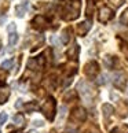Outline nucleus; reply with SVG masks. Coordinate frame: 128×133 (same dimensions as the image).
<instances>
[{
  "label": "nucleus",
  "instance_id": "nucleus-1",
  "mask_svg": "<svg viewBox=\"0 0 128 133\" xmlns=\"http://www.w3.org/2000/svg\"><path fill=\"white\" fill-rule=\"evenodd\" d=\"M55 107H57V104H55L54 97H47V100L41 106V112L46 115L47 119H50V121L54 119V117H55Z\"/></svg>",
  "mask_w": 128,
  "mask_h": 133
},
{
  "label": "nucleus",
  "instance_id": "nucleus-2",
  "mask_svg": "<svg viewBox=\"0 0 128 133\" xmlns=\"http://www.w3.org/2000/svg\"><path fill=\"white\" fill-rule=\"evenodd\" d=\"M84 73H86L87 77L94 78L98 73H99V66H98V63L96 62H88L84 66Z\"/></svg>",
  "mask_w": 128,
  "mask_h": 133
},
{
  "label": "nucleus",
  "instance_id": "nucleus-3",
  "mask_svg": "<svg viewBox=\"0 0 128 133\" xmlns=\"http://www.w3.org/2000/svg\"><path fill=\"white\" fill-rule=\"evenodd\" d=\"M77 89L81 92L83 97H86V99H91V97H92V89H91V87L88 85L87 82L80 81V82H78V85H77Z\"/></svg>",
  "mask_w": 128,
  "mask_h": 133
},
{
  "label": "nucleus",
  "instance_id": "nucleus-4",
  "mask_svg": "<svg viewBox=\"0 0 128 133\" xmlns=\"http://www.w3.org/2000/svg\"><path fill=\"white\" fill-rule=\"evenodd\" d=\"M86 110L83 107H77V108H75V110H73V112H72V121L73 122H78V124H80V122H83L86 119Z\"/></svg>",
  "mask_w": 128,
  "mask_h": 133
},
{
  "label": "nucleus",
  "instance_id": "nucleus-5",
  "mask_svg": "<svg viewBox=\"0 0 128 133\" xmlns=\"http://www.w3.org/2000/svg\"><path fill=\"white\" fill-rule=\"evenodd\" d=\"M125 82H127V76L124 73H117L114 76V85L119 88V89H124L125 88Z\"/></svg>",
  "mask_w": 128,
  "mask_h": 133
},
{
  "label": "nucleus",
  "instance_id": "nucleus-6",
  "mask_svg": "<svg viewBox=\"0 0 128 133\" xmlns=\"http://www.w3.org/2000/svg\"><path fill=\"white\" fill-rule=\"evenodd\" d=\"M113 18V11L107 7H102L99 11V21L101 22H107Z\"/></svg>",
  "mask_w": 128,
  "mask_h": 133
},
{
  "label": "nucleus",
  "instance_id": "nucleus-7",
  "mask_svg": "<svg viewBox=\"0 0 128 133\" xmlns=\"http://www.w3.org/2000/svg\"><path fill=\"white\" fill-rule=\"evenodd\" d=\"M32 25H33V28H36V29H41V28H44L47 25V19L44 17H36L32 21Z\"/></svg>",
  "mask_w": 128,
  "mask_h": 133
},
{
  "label": "nucleus",
  "instance_id": "nucleus-8",
  "mask_svg": "<svg viewBox=\"0 0 128 133\" xmlns=\"http://www.w3.org/2000/svg\"><path fill=\"white\" fill-rule=\"evenodd\" d=\"M90 29H91V22L90 21L81 22L80 25H78V33H80V34H86Z\"/></svg>",
  "mask_w": 128,
  "mask_h": 133
},
{
  "label": "nucleus",
  "instance_id": "nucleus-9",
  "mask_svg": "<svg viewBox=\"0 0 128 133\" xmlns=\"http://www.w3.org/2000/svg\"><path fill=\"white\" fill-rule=\"evenodd\" d=\"M94 11H95V3H94V0H87V8H86L87 17H91Z\"/></svg>",
  "mask_w": 128,
  "mask_h": 133
},
{
  "label": "nucleus",
  "instance_id": "nucleus-10",
  "mask_svg": "<svg viewBox=\"0 0 128 133\" xmlns=\"http://www.w3.org/2000/svg\"><path fill=\"white\" fill-rule=\"evenodd\" d=\"M25 11H26V4H19L15 7V15L18 18H22L25 15Z\"/></svg>",
  "mask_w": 128,
  "mask_h": 133
},
{
  "label": "nucleus",
  "instance_id": "nucleus-11",
  "mask_svg": "<svg viewBox=\"0 0 128 133\" xmlns=\"http://www.w3.org/2000/svg\"><path fill=\"white\" fill-rule=\"evenodd\" d=\"M13 121H14V124H15L17 126H23V125H25V118H23V115H22V114H17V115H14Z\"/></svg>",
  "mask_w": 128,
  "mask_h": 133
},
{
  "label": "nucleus",
  "instance_id": "nucleus-12",
  "mask_svg": "<svg viewBox=\"0 0 128 133\" xmlns=\"http://www.w3.org/2000/svg\"><path fill=\"white\" fill-rule=\"evenodd\" d=\"M102 111H103V115H105V118H109V117L113 114V106H110V104H103V106H102Z\"/></svg>",
  "mask_w": 128,
  "mask_h": 133
},
{
  "label": "nucleus",
  "instance_id": "nucleus-13",
  "mask_svg": "<svg viewBox=\"0 0 128 133\" xmlns=\"http://www.w3.org/2000/svg\"><path fill=\"white\" fill-rule=\"evenodd\" d=\"M10 96V91L8 89H0V104H4L7 102Z\"/></svg>",
  "mask_w": 128,
  "mask_h": 133
},
{
  "label": "nucleus",
  "instance_id": "nucleus-14",
  "mask_svg": "<svg viewBox=\"0 0 128 133\" xmlns=\"http://www.w3.org/2000/svg\"><path fill=\"white\" fill-rule=\"evenodd\" d=\"M69 33H70V29H65V30L62 32V36H61V41L63 43V44H66L68 41H69Z\"/></svg>",
  "mask_w": 128,
  "mask_h": 133
},
{
  "label": "nucleus",
  "instance_id": "nucleus-15",
  "mask_svg": "<svg viewBox=\"0 0 128 133\" xmlns=\"http://www.w3.org/2000/svg\"><path fill=\"white\" fill-rule=\"evenodd\" d=\"M18 41V34L17 33H10V36H8V44L10 45H14Z\"/></svg>",
  "mask_w": 128,
  "mask_h": 133
},
{
  "label": "nucleus",
  "instance_id": "nucleus-16",
  "mask_svg": "<svg viewBox=\"0 0 128 133\" xmlns=\"http://www.w3.org/2000/svg\"><path fill=\"white\" fill-rule=\"evenodd\" d=\"M13 65H14V59H7V61H4V62L2 63V67L6 70V69H11Z\"/></svg>",
  "mask_w": 128,
  "mask_h": 133
},
{
  "label": "nucleus",
  "instance_id": "nucleus-17",
  "mask_svg": "<svg viewBox=\"0 0 128 133\" xmlns=\"http://www.w3.org/2000/svg\"><path fill=\"white\" fill-rule=\"evenodd\" d=\"M113 62H114V58L113 56H106L105 58V65L109 69H113Z\"/></svg>",
  "mask_w": 128,
  "mask_h": 133
},
{
  "label": "nucleus",
  "instance_id": "nucleus-18",
  "mask_svg": "<svg viewBox=\"0 0 128 133\" xmlns=\"http://www.w3.org/2000/svg\"><path fill=\"white\" fill-rule=\"evenodd\" d=\"M77 54H78V47L76 45L75 47V50H73V48H72V50H69V52H68V55H69V58H77Z\"/></svg>",
  "mask_w": 128,
  "mask_h": 133
},
{
  "label": "nucleus",
  "instance_id": "nucleus-19",
  "mask_svg": "<svg viewBox=\"0 0 128 133\" xmlns=\"http://www.w3.org/2000/svg\"><path fill=\"white\" fill-rule=\"evenodd\" d=\"M6 78H7V73L4 71V69H2L0 70V85H3L6 82Z\"/></svg>",
  "mask_w": 128,
  "mask_h": 133
},
{
  "label": "nucleus",
  "instance_id": "nucleus-20",
  "mask_svg": "<svg viewBox=\"0 0 128 133\" xmlns=\"http://www.w3.org/2000/svg\"><path fill=\"white\" fill-rule=\"evenodd\" d=\"M37 103L36 102H31L29 104H26V110L28 111H33V110H37Z\"/></svg>",
  "mask_w": 128,
  "mask_h": 133
},
{
  "label": "nucleus",
  "instance_id": "nucleus-21",
  "mask_svg": "<svg viewBox=\"0 0 128 133\" xmlns=\"http://www.w3.org/2000/svg\"><path fill=\"white\" fill-rule=\"evenodd\" d=\"M7 112H0V125H3V124H6V121H7Z\"/></svg>",
  "mask_w": 128,
  "mask_h": 133
},
{
  "label": "nucleus",
  "instance_id": "nucleus-22",
  "mask_svg": "<svg viewBox=\"0 0 128 133\" xmlns=\"http://www.w3.org/2000/svg\"><path fill=\"white\" fill-rule=\"evenodd\" d=\"M120 21H121V23H128V10L124 11V14H123L121 18H120Z\"/></svg>",
  "mask_w": 128,
  "mask_h": 133
},
{
  "label": "nucleus",
  "instance_id": "nucleus-23",
  "mask_svg": "<svg viewBox=\"0 0 128 133\" xmlns=\"http://www.w3.org/2000/svg\"><path fill=\"white\" fill-rule=\"evenodd\" d=\"M63 99H65L66 102H68L69 99H75V92H73V91H69L68 93H65V96H63Z\"/></svg>",
  "mask_w": 128,
  "mask_h": 133
},
{
  "label": "nucleus",
  "instance_id": "nucleus-24",
  "mask_svg": "<svg viewBox=\"0 0 128 133\" xmlns=\"http://www.w3.org/2000/svg\"><path fill=\"white\" fill-rule=\"evenodd\" d=\"M109 2H110V3H113L116 7H120L121 4L124 3V0H109Z\"/></svg>",
  "mask_w": 128,
  "mask_h": 133
},
{
  "label": "nucleus",
  "instance_id": "nucleus-25",
  "mask_svg": "<svg viewBox=\"0 0 128 133\" xmlns=\"http://www.w3.org/2000/svg\"><path fill=\"white\" fill-rule=\"evenodd\" d=\"M7 30L10 33H15V23H10V25L7 26Z\"/></svg>",
  "mask_w": 128,
  "mask_h": 133
},
{
  "label": "nucleus",
  "instance_id": "nucleus-26",
  "mask_svg": "<svg viewBox=\"0 0 128 133\" xmlns=\"http://www.w3.org/2000/svg\"><path fill=\"white\" fill-rule=\"evenodd\" d=\"M44 125V122L40 121V119H36V121H33V126H36V128H41Z\"/></svg>",
  "mask_w": 128,
  "mask_h": 133
},
{
  "label": "nucleus",
  "instance_id": "nucleus-27",
  "mask_svg": "<svg viewBox=\"0 0 128 133\" xmlns=\"http://www.w3.org/2000/svg\"><path fill=\"white\" fill-rule=\"evenodd\" d=\"M59 117L61 118H63V117H65V114H66V107L65 106H61V108H59Z\"/></svg>",
  "mask_w": 128,
  "mask_h": 133
},
{
  "label": "nucleus",
  "instance_id": "nucleus-28",
  "mask_svg": "<svg viewBox=\"0 0 128 133\" xmlns=\"http://www.w3.org/2000/svg\"><path fill=\"white\" fill-rule=\"evenodd\" d=\"M121 51L124 52V55L128 58V48H127V45H125L124 43H121Z\"/></svg>",
  "mask_w": 128,
  "mask_h": 133
},
{
  "label": "nucleus",
  "instance_id": "nucleus-29",
  "mask_svg": "<svg viewBox=\"0 0 128 133\" xmlns=\"http://www.w3.org/2000/svg\"><path fill=\"white\" fill-rule=\"evenodd\" d=\"M15 107H17V108H21V107H22V100H21V99H18V100H17Z\"/></svg>",
  "mask_w": 128,
  "mask_h": 133
},
{
  "label": "nucleus",
  "instance_id": "nucleus-30",
  "mask_svg": "<svg viewBox=\"0 0 128 133\" xmlns=\"http://www.w3.org/2000/svg\"><path fill=\"white\" fill-rule=\"evenodd\" d=\"M65 133H77V132H76V129H72V128H66Z\"/></svg>",
  "mask_w": 128,
  "mask_h": 133
},
{
  "label": "nucleus",
  "instance_id": "nucleus-31",
  "mask_svg": "<svg viewBox=\"0 0 128 133\" xmlns=\"http://www.w3.org/2000/svg\"><path fill=\"white\" fill-rule=\"evenodd\" d=\"M4 21H6V15H4V17H0V23H3Z\"/></svg>",
  "mask_w": 128,
  "mask_h": 133
},
{
  "label": "nucleus",
  "instance_id": "nucleus-32",
  "mask_svg": "<svg viewBox=\"0 0 128 133\" xmlns=\"http://www.w3.org/2000/svg\"><path fill=\"white\" fill-rule=\"evenodd\" d=\"M51 133H57V132H55V130H51Z\"/></svg>",
  "mask_w": 128,
  "mask_h": 133
},
{
  "label": "nucleus",
  "instance_id": "nucleus-33",
  "mask_svg": "<svg viewBox=\"0 0 128 133\" xmlns=\"http://www.w3.org/2000/svg\"><path fill=\"white\" fill-rule=\"evenodd\" d=\"M14 133H21V132H14Z\"/></svg>",
  "mask_w": 128,
  "mask_h": 133
},
{
  "label": "nucleus",
  "instance_id": "nucleus-34",
  "mask_svg": "<svg viewBox=\"0 0 128 133\" xmlns=\"http://www.w3.org/2000/svg\"><path fill=\"white\" fill-rule=\"evenodd\" d=\"M0 133H2V132H0Z\"/></svg>",
  "mask_w": 128,
  "mask_h": 133
}]
</instances>
